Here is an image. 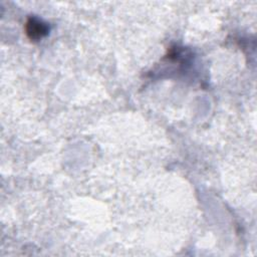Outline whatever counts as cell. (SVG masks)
I'll list each match as a JSON object with an SVG mask.
<instances>
[{"label": "cell", "instance_id": "cell-1", "mask_svg": "<svg viewBox=\"0 0 257 257\" xmlns=\"http://www.w3.org/2000/svg\"><path fill=\"white\" fill-rule=\"evenodd\" d=\"M49 27L42 20L36 17H30L25 23V33L31 40H39L48 34Z\"/></svg>", "mask_w": 257, "mask_h": 257}]
</instances>
